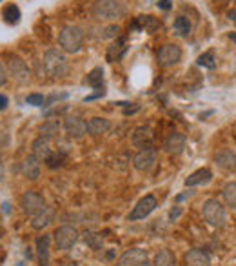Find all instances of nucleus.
Masks as SVG:
<instances>
[{"label": "nucleus", "mask_w": 236, "mask_h": 266, "mask_svg": "<svg viewBox=\"0 0 236 266\" xmlns=\"http://www.w3.org/2000/svg\"><path fill=\"white\" fill-rule=\"evenodd\" d=\"M42 66H44V71L49 77H53V79L64 77L69 69L68 60H66L62 51H58V49H47L42 57Z\"/></svg>", "instance_id": "1"}, {"label": "nucleus", "mask_w": 236, "mask_h": 266, "mask_svg": "<svg viewBox=\"0 0 236 266\" xmlns=\"http://www.w3.org/2000/svg\"><path fill=\"white\" fill-rule=\"evenodd\" d=\"M204 221L215 228H224L227 223V212L218 199H207L202 206Z\"/></svg>", "instance_id": "2"}, {"label": "nucleus", "mask_w": 236, "mask_h": 266, "mask_svg": "<svg viewBox=\"0 0 236 266\" xmlns=\"http://www.w3.org/2000/svg\"><path fill=\"white\" fill-rule=\"evenodd\" d=\"M126 7L120 0H96L93 4V15L100 20H116L124 16Z\"/></svg>", "instance_id": "3"}, {"label": "nucleus", "mask_w": 236, "mask_h": 266, "mask_svg": "<svg viewBox=\"0 0 236 266\" xmlns=\"http://www.w3.org/2000/svg\"><path fill=\"white\" fill-rule=\"evenodd\" d=\"M84 42V31L79 26H66L58 35V44L64 51L68 53H77L82 48Z\"/></svg>", "instance_id": "4"}, {"label": "nucleus", "mask_w": 236, "mask_h": 266, "mask_svg": "<svg viewBox=\"0 0 236 266\" xmlns=\"http://www.w3.org/2000/svg\"><path fill=\"white\" fill-rule=\"evenodd\" d=\"M79 232L75 226H69V224H64V226H58L55 230V234H53V239H55V245H57L58 250L62 252H68L71 250L75 245H77V241H79Z\"/></svg>", "instance_id": "5"}, {"label": "nucleus", "mask_w": 236, "mask_h": 266, "mask_svg": "<svg viewBox=\"0 0 236 266\" xmlns=\"http://www.w3.org/2000/svg\"><path fill=\"white\" fill-rule=\"evenodd\" d=\"M20 206H22V212L29 215V217H35L37 213H40L46 208V201L40 193L37 192H26L24 195L20 197Z\"/></svg>", "instance_id": "6"}, {"label": "nucleus", "mask_w": 236, "mask_h": 266, "mask_svg": "<svg viewBox=\"0 0 236 266\" xmlns=\"http://www.w3.org/2000/svg\"><path fill=\"white\" fill-rule=\"evenodd\" d=\"M155 208H157V199L155 195H146V197H142L140 201L137 202V206L133 208L131 213L127 215L129 221H142V219H146L147 215H151L155 212Z\"/></svg>", "instance_id": "7"}, {"label": "nucleus", "mask_w": 236, "mask_h": 266, "mask_svg": "<svg viewBox=\"0 0 236 266\" xmlns=\"http://www.w3.org/2000/svg\"><path fill=\"white\" fill-rule=\"evenodd\" d=\"M133 166H135V170L138 171H151L155 166H157V151L153 148H146V149H140L135 157H133Z\"/></svg>", "instance_id": "8"}, {"label": "nucleus", "mask_w": 236, "mask_h": 266, "mask_svg": "<svg viewBox=\"0 0 236 266\" xmlns=\"http://www.w3.org/2000/svg\"><path fill=\"white\" fill-rule=\"evenodd\" d=\"M180 59H182V49L176 44H165L158 51V64L163 66V68L176 66L180 62Z\"/></svg>", "instance_id": "9"}, {"label": "nucleus", "mask_w": 236, "mask_h": 266, "mask_svg": "<svg viewBox=\"0 0 236 266\" xmlns=\"http://www.w3.org/2000/svg\"><path fill=\"white\" fill-rule=\"evenodd\" d=\"M7 75H11L16 82H20V84H26L27 80H29V68L20 57H9L7 60Z\"/></svg>", "instance_id": "10"}, {"label": "nucleus", "mask_w": 236, "mask_h": 266, "mask_svg": "<svg viewBox=\"0 0 236 266\" xmlns=\"http://www.w3.org/2000/svg\"><path fill=\"white\" fill-rule=\"evenodd\" d=\"M131 142L135 148H140V149L153 148V142H155V132H153L149 126H138V128L133 132Z\"/></svg>", "instance_id": "11"}, {"label": "nucleus", "mask_w": 236, "mask_h": 266, "mask_svg": "<svg viewBox=\"0 0 236 266\" xmlns=\"http://www.w3.org/2000/svg\"><path fill=\"white\" fill-rule=\"evenodd\" d=\"M147 254L140 248H129L120 256V259L115 263V266H140L147 263Z\"/></svg>", "instance_id": "12"}, {"label": "nucleus", "mask_w": 236, "mask_h": 266, "mask_svg": "<svg viewBox=\"0 0 236 266\" xmlns=\"http://www.w3.org/2000/svg\"><path fill=\"white\" fill-rule=\"evenodd\" d=\"M64 130L69 137L73 138H82L87 133V123L80 117H66L64 121Z\"/></svg>", "instance_id": "13"}, {"label": "nucleus", "mask_w": 236, "mask_h": 266, "mask_svg": "<svg viewBox=\"0 0 236 266\" xmlns=\"http://www.w3.org/2000/svg\"><path fill=\"white\" fill-rule=\"evenodd\" d=\"M215 164L220 170L233 171L236 170V155L233 153L231 149H220L215 153Z\"/></svg>", "instance_id": "14"}, {"label": "nucleus", "mask_w": 236, "mask_h": 266, "mask_svg": "<svg viewBox=\"0 0 236 266\" xmlns=\"http://www.w3.org/2000/svg\"><path fill=\"white\" fill-rule=\"evenodd\" d=\"M20 171L26 179H29V181H37L38 177H40V160L35 159L33 155H27L20 166Z\"/></svg>", "instance_id": "15"}, {"label": "nucleus", "mask_w": 236, "mask_h": 266, "mask_svg": "<svg viewBox=\"0 0 236 266\" xmlns=\"http://www.w3.org/2000/svg\"><path fill=\"white\" fill-rule=\"evenodd\" d=\"M185 148V137L182 133H171L167 138H165V142H163V149L167 151L169 155H178L182 153Z\"/></svg>", "instance_id": "16"}, {"label": "nucleus", "mask_w": 236, "mask_h": 266, "mask_svg": "<svg viewBox=\"0 0 236 266\" xmlns=\"http://www.w3.org/2000/svg\"><path fill=\"white\" fill-rule=\"evenodd\" d=\"M49 245H51V235L44 234L37 239L38 266H49Z\"/></svg>", "instance_id": "17"}, {"label": "nucleus", "mask_w": 236, "mask_h": 266, "mask_svg": "<svg viewBox=\"0 0 236 266\" xmlns=\"http://www.w3.org/2000/svg\"><path fill=\"white\" fill-rule=\"evenodd\" d=\"M51 153V146H49V138L37 137L31 142V155L35 159H38L40 162L47 159V155Z\"/></svg>", "instance_id": "18"}, {"label": "nucleus", "mask_w": 236, "mask_h": 266, "mask_svg": "<svg viewBox=\"0 0 236 266\" xmlns=\"http://www.w3.org/2000/svg\"><path fill=\"white\" fill-rule=\"evenodd\" d=\"M185 263L187 266H211V257L200 248H193L185 254Z\"/></svg>", "instance_id": "19"}, {"label": "nucleus", "mask_w": 236, "mask_h": 266, "mask_svg": "<svg viewBox=\"0 0 236 266\" xmlns=\"http://www.w3.org/2000/svg\"><path fill=\"white\" fill-rule=\"evenodd\" d=\"M211 179H213L211 170H207V168H200V170L193 171V173L185 179V186L191 188V186H200V184H207V182H211Z\"/></svg>", "instance_id": "20"}, {"label": "nucleus", "mask_w": 236, "mask_h": 266, "mask_svg": "<svg viewBox=\"0 0 236 266\" xmlns=\"http://www.w3.org/2000/svg\"><path fill=\"white\" fill-rule=\"evenodd\" d=\"M109 128H111V123L107 119H102V117H93L89 123H87V132H89L91 135H94V137H98L102 133H107Z\"/></svg>", "instance_id": "21"}, {"label": "nucleus", "mask_w": 236, "mask_h": 266, "mask_svg": "<svg viewBox=\"0 0 236 266\" xmlns=\"http://www.w3.org/2000/svg\"><path fill=\"white\" fill-rule=\"evenodd\" d=\"M160 26V22L151 15H140L137 16V20L133 22V27H137L140 31H155Z\"/></svg>", "instance_id": "22"}, {"label": "nucleus", "mask_w": 236, "mask_h": 266, "mask_svg": "<svg viewBox=\"0 0 236 266\" xmlns=\"http://www.w3.org/2000/svg\"><path fill=\"white\" fill-rule=\"evenodd\" d=\"M33 221H31V226L35 230H44L46 226H49L51 224V221H53V210L51 208H44L42 212L40 213H37L35 217H31Z\"/></svg>", "instance_id": "23"}, {"label": "nucleus", "mask_w": 236, "mask_h": 266, "mask_svg": "<svg viewBox=\"0 0 236 266\" xmlns=\"http://www.w3.org/2000/svg\"><path fill=\"white\" fill-rule=\"evenodd\" d=\"M2 16H4L5 24H9V26H15V24H18L20 22V9H18V5L15 4H7L2 9Z\"/></svg>", "instance_id": "24"}, {"label": "nucleus", "mask_w": 236, "mask_h": 266, "mask_svg": "<svg viewBox=\"0 0 236 266\" xmlns=\"http://www.w3.org/2000/svg\"><path fill=\"white\" fill-rule=\"evenodd\" d=\"M176 265V257L171 250H160L155 256L153 266H174Z\"/></svg>", "instance_id": "25"}, {"label": "nucleus", "mask_w": 236, "mask_h": 266, "mask_svg": "<svg viewBox=\"0 0 236 266\" xmlns=\"http://www.w3.org/2000/svg\"><path fill=\"white\" fill-rule=\"evenodd\" d=\"M84 82H85V84H89L91 88H96V90H100V88H102V84H104V71H102V68L91 69L89 73H87V77H85Z\"/></svg>", "instance_id": "26"}, {"label": "nucleus", "mask_w": 236, "mask_h": 266, "mask_svg": "<svg viewBox=\"0 0 236 266\" xmlns=\"http://www.w3.org/2000/svg\"><path fill=\"white\" fill-rule=\"evenodd\" d=\"M82 239L87 246H91L93 250H100L102 246H104V239H102V235L100 234H94V232H84L82 234Z\"/></svg>", "instance_id": "27"}, {"label": "nucleus", "mask_w": 236, "mask_h": 266, "mask_svg": "<svg viewBox=\"0 0 236 266\" xmlns=\"http://www.w3.org/2000/svg\"><path fill=\"white\" fill-rule=\"evenodd\" d=\"M124 51H126V40H124V38H118V40L109 48V51H107V59H109L111 62H115V60H118L122 55H124Z\"/></svg>", "instance_id": "28"}, {"label": "nucleus", "mask_w": 236, "mask_h": 266, "mask_svg": "<svg viewBox=\"0 0 236 266\" xmlns=\"http://www.w3.org/2000/svg\"><path fill=\"white\" fill-rule=\"evenodd\" d=\"M224 201L227 202V206H231L236 210V182H227L226 186H224Z\"/></svg>", "instance_id": "29"}, {"label": "nucleus", "mask_w": 236, "mask_h": 266, "mask_svg": "<svg viewBox=\"0 0 236 266\" xmlns=\"http://www.w3.org/2000/svg\"><path fill=\"white\" fill-rule=\"evenodd\" d=\"M58 130H60V126H58L57 121H46V123L40 126V137H44V138L57 137Z\"/></svg>", "instance_id": "30"}, {"label": "nucleus", "mask_w": 236, "mask_h": 266, "mask_svg": "<svg viewBox=\"0 0 236 266\" xmlns=\"http://www.w3.org/2000/svg\"><path fill=\"white\" fill-rule=\"evenodd\" d=\"M49 168H60V166H64V162H66V155L62 153V151H51V153L47 155V159L44 160Z\"/></svg>", "instance_id": "31"}, {"label": "nucleus", "mask_w": 236, "mask_h": 266, "mask_svg": "<svg viewBox=\"0 0 236 266\" xmlns=\"http://www.w3.org/2000/svg\"><path fill=\"white\" fill-rule=\"evenodd\" d=\"M173 26L180 35H189V33H191V22H189V18H185V16H176Z\"/></svg>", "instance_id": "32"}, {"label": "nucleus", "mask_w": 236, "mask_h": 266, "mask_svg": "<svg viewBox=\"0 0 236 266\" xmlns=\"http://www.w3.org/2000/svg\"><path fill=\"white\" fill-rule=\"evenodd\" d=\"M196 62H198V66H204V68H207V69H215V66H216L215 55H213V51H207V53L200 55Z\"/></svg>", "instance_id": "33"}, {"label": "nucleus", "mask_w": 236, "mask_h": 266, "mask_svg": "<svg viewBox=\"0 0 236 266\" xmlns=\"http://www.w3.org/2000/svg\"><path fill=\"white\" fill-rule=\"evenodd\" d=\"M26 102L31 104V106H44L46 99H44V95H40V93H31V95L26 97Z\"/></svg>", "instance_id": "34"}, {"label": "nucleus", "mask_w": 236, "mask_h": 266, "mask_svg": "<svg viewBox=\"0 0 236 266\" xmlns=\"http://www.w3.org/2000/svg\"><path fill=\"white\" fill-rule=\"evenodd\" d=\"M118 33H120V27H118V26H109L107 29H105L104 37H107V38L118 37Z\"/></svg>", "instance_id": "35"}, {"label": "nucleus", "mask_w": 236, "mask_h": 266, "mask_svg": "<svg viewBox=\"0 0 236 266\" xmlns=\"http://www.w3.org/2000/svg\"><path fill=\"white\" fill-rule=\"evenodd\" d=\"M7 82V69L4 68V64L0 62V86H4Z\"/></svg>", "instance_id": "36"}, {"label": "nucleus", "mask_w": 236, "mask_h": 266, "mask_svg": "<svg viewBox=\"0 0 236 266\" xmlns=\"http://www.w3.org/2000/svg\"><path fill=\"white\" fill-rule=\"evenodd\" d=\"M104 95H105V91H104V90H98L96 93H93V95L85 97L84 102H91V101H94V99H98V97H104Z\"/></svg>", "instance_id": "37"}, {"label": "nucleus", "mask_w": 236, "mask_h": 266, "mask_svg": "<svg viewBox=\"0 0 236 266\" xmlns=\"http://www.w3.org/2000/svg\"><path fill=\"white\" fill-rule=\"evenodd\" d=\"M171 2H173V0H158V7L163 11H167V9H171Z\"/></svg>", "instance_id": "38"}, {"label": "nucleus", "mask_w": 236, "mask_h": 266, "mask_svg": "<svg viewBox=\"0 0 236 266\" xmlns=\"http://www.w3.org/2000/svg\"><path fill=\"white\" fill-rule=\"evenodd\" d=\"M180 215H182V210H180L178 206H176V208H173V210L169 212V219H171V221H174V219H178Z\"/></svg>", "instance_id": "39"}, {"label": "nucleus", "mask_w": 236, "mask_h": 266, "mask_svg": "<svg viewBox=\"0 0 236 266\" xmlns=\"http://www.w3.org/2000/svg\"><path fill=\"white\" fill-rule=\"evenodd\" d=\"M7 108V97L0 95V110H5Z\"/></svg>", "instance_id": "40"}, {"label": "nucleus", "mask_w": 236, "mask_h": 266, "mask_svg": "<svg viewBox=\"0 0 236 266\" xmlns=\"http://www.w3.org/2000/svg\"><path fill=\"white\" fill-rule=\"evenodd\" d=\"M191 195H193V192H191V190H189V192H185V193H182V195H178V197H176V201H184V199H187V197H191Z\"/></svg>", "instance_id": "41"}, {"label": "nucleus", "mask_w": 236, "mask_h": 266, "mask_svg": "<svg viewBox=\"0 0 236 266\" xmlns=\"http://www.w3.org/2000/svg\"><path fill=\"white\" fill-rule=\"evenodd\" d=\"M229 38H231L233 42L236 44V31H233V33H229Z\"/></svg>", "instance_id": "42"}, {"label": "nucleus", "mask_w": 236, "mask_h": 266, "mask_svg": "<svg viewBox=\"0 0 236 266\" xmlns=\"http://www.w3.org/2000/svg\"><path fill=\"white\" fill-rule=\"evenodd\" d=\"M231 18L235 20V24H236V13H231Z\"/></svg>", "instance_id": "43"}, {"label": "nucleus", "mask_w": 236, "mask_h": 266, "mask_svg": "<svg viewBox=\"0 0 236 266\" xmlns=\"http://www.w3.org/2000/svg\"><path fill=\"white\" fill-rule=\"evenodd\" d=\"M62 266H77L75 263H66V265H62Z\"/></svg>", "instance_id": "44"}, {"label": "nucleus", "mask_w": 236, "mask_h": 266, "mask_svg": "<svg viewBox=\"0 0 236 266\" xmlns=\"http://www.w3.org/2000/svg\"><path fill=\"white\" fill-rule=\"evenodd\" d=\"M140 266H153V265H149V261H147V263H144V265H140Z\"/></svg>", "instance_id": "45"}, {"label": "nucleus", "mask_w": 236, "mask_h": 266, "mask_svg": "<svg viewBox=\"0 0 236 266\" xmlns=\"http://www.w3.org/2000/svg\"><path fill=\"white\" fill-rule=\"evenodd\" d=\"M0 160H2V157H0Z\"/></svg>", "instance_id": "46"}, {"label": "nucleus", "mask_w": 236, "mask_h": 266, "mask_svg": "<svg viewBox=\"0 0 236 266\" xmlns=\"http://www.w3.org/2000/svg\"><path fill=\"white\" fill-rule=\"evenodd\" d=\"M0 2H2V0H0Z\"/></svg>", "instance_id": "47"}, {"label": "nucleus", "mask_w": 236, "mask_h": 266, "mask_svg": "<svg viewBox=\"0 0 236 266\" xmlns=\"http://www.w3.org/2000/svg\"><path fill=\"white\" fill-rule=\"evenodd\" d=\"M0 179H2V177H0Z\"/></svg>", "instance_id": "48"}]
</instances>
